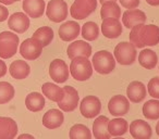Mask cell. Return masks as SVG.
<instances>
[{"label":"cell","mask_w":159,"mask_h":139,"mask_svg":"<svg viewBox=\"0 0 159 139\" xmlns=\"http://www.w3.org/2000/svg\"><path fill=\"white\" fill-rule=\"evenodd\" d=\"M130 42H132L136 48L141 49L146 46H157L159 44V27L154 24H139L132 27Z\"/></svg>","instance_id":"1"},{"label":"cell","mask_w":159,"mask_h":139,"mask_svg":"<svg viewBox=\"0 0 159 139\" xmlns=\"http://www.w3.org/2000/svg\"><path fill=\"white\" fill-rule=\"evenodd\" d=\"M69 70L72 77L79 82H85L93 75V65L89 58L85 57H76L72 59Z\"/></svg>","instance_id":"2"},{"label":"cell","mask_w":159,"mask_h":139,"mask_svg":"<svg viewBox=\"0 0 159 139\" xmlns=\"http://www.w3.org/2000/svg\"><path fill=\"white\" fill-rule=\"evenodd\" d=\"M92 65L97 73L102 75L110 74L116 67V60L113 55L107 50H100L93 55Z\"/></svg>","instance_id":"3"},{"label":"cell","mask_w":159,"mask_h":139,"mask_svg":"<svg viewBox=\"0 0 159 139\" xmlns=\"http://www.w3.org/2000/svg\"><path fill=\"white\" fill-rule=\"evenodd\" d=\"M113 55L116 61L121 65H131L136 60V47L132 42L121 41L116 46Z\"/></svg>","instance_id":"4"},{"label":"cell","mask_w":159,"mask_h":139,"mask_svg":"<svg viewBox=\"0 0 159 139\" xmlns=\"http://www.w3.org/2000/svg\"><path fill=\"white\" fill-rule=\"evenodd\" d=\"M20 44L19 36L12 32H2L0 33V58L10 59L18 51Z\"/></svg>","instance_id":"5"},{"label":"cell","mask_w":159,"mask_h":139,"mask_svg":"<svg viewBox=\"0 0 159 139\" xmlns=\"http://www.w3.org/2000/svg\"><path fill=\"white\" fill-rule=\"evenodd\" d=\"M97 8V0H74L71 6V15L75 20H84Z\"/></svg>","instance_id":"6"},{"label":"cell","mask_w":159,"mask_h":139,"mask_svg":"<svg viewBox=\"0 0 159 139\" xmlns=\"http://www.w3.org/2000/svg\"><path fill=\"white\" fill-rule=\"evenodd\" d=\"M46 15L53 23L63 22L68 18V5L64 0H50L47 3Z\"/></svg>","instance_id":"7"},{"label":"cell","mask_w":159,"mask_h":139,"mask_svg":"<svg viewBox=\"0 0 159 139\" xmlns=\"http://www.w3.org/2000/svg\"><path fill=\"white\" fill-rule=\"evenodd\" d=\"M102 110V102L96 96H86L82 99L80 104L81 114L86 119L96 117Z\"/></svg>","instance_id":"8"},{"label":"cell","mask_w":159,"mask_h":139,"mask_svg":"<svg viewBox=\"0 0 159 139\" xmlns=\"http://www.w3.org/2000/svg\"><path fill=\"white\" fill-rule=\"evenodd\" d=\"M43 52V46L35 38H27L21 44L20 53L25 60L34 61L38 59Z\"/></svg>","instance_id":"9"},{"label":"cell","mask_w":159,"mask_h":139,"mask_svg":"<svg viewBox=\"0 0 159 139\" xmlns=\"http://www.w3.org/2000/svg\"><path fill=\"white\" fill-rule=\"evenodd\" d=\"M69 73H70L69 66L63 60L55 59L53 61H51L49 65V75L51 80H55L57 84H62L66 82L69 78Z\"/></svg>","instance_id":"10"},{"label":"cell","mask_w":159,"mask_h":139,"mask_svg":"<svg viewBox=\"0 0 159 139\" xmlns=\"http://www.w3.org/2000/svg\"><path fill=\"white\" fill-rule=\"evenodd\" d=\"M63 90V98H62L61 101L58 102V106H59L60 110L63 111V112H72L76 109L77 104H79V93L74 87L71 86H66Z\"/></svg>","instance_id":"11"},{"label":"cell","mask_w":159,"mask_h":139,"mask_svg":"<svg viewBox=\"0 0 159 139\" xmlns=\"http://www.w3.org/2000/svg\"><path fill=\"white\" fill-rule=\"evenodd\" d=\"M108 110L111 115L121 117L128 114L130 111V101L125 96H113L108 102Z\"/></svg>","instance_id":"12"},{"label":"cell","mask_w":159,"mask_h":139,"mask_svg":"<svg viewBox=\"0 0 159 139\" xmlns=\"http://www.w3.org/2000/svg\"><path fill=\"white\" fill-rule=\"evenodd\" d=\"M131 136L134 139H150L152 136V126L143 119H135L129 126Z\"/></svg>","instance_id":"13"},{"label":"cell","mask_w":159,"mask_h":139,"mask_svg":"<svg viewBox=\"0 0 159 139\" xmlns=\"http://www.w3.org/2000/svg\"><path fill=\"white\" fill-rule=\"evenodd\" d=\"M30 18L23 12H16L8 20V26L10 29L18 34H23L30 27Z\"/></svg>","instance_id":"14"},{"label":"cell","mask_w":159,"mask_h":139,"mask_svg":"<svg viewBox=\"0 0 159 139\" xmlns=\"http://www.w3.org/2000/svg\"><path fill=\"white\" fill-rule=\"evenodd\" d=\"M146 14L139 9H128L122 16V23L126 28H132L139 24H145Z\"/></svg>","instance_id":"15"},{"label":"cell","mask_w":159,"mask_h":139,"mask_svg":"<svg viewBox=\"0 0 159 139\" xmlns=\"http://www.w3.org/2000/svg\"><path fill=\"white\" fill-rule=\"evenodd\" d=\"M59 37L63 41H72L81 33V26L75 21H66L59 27Z\"/></svg>","instance_id":"16"},{"label":"cell","mask_w":159,"mask_h":139,"mask_svg":"<svg viewBox=\"0 0 159 139\" xmlns=\"http://www.w3.org/2000/svg\"><path fill=\"white\" fill-rule=\"evenodd\" d=\"M102 33L105 37L115 39L122 34V24L118 19L110 18L102 20Z\"/></svg>","instance_id":"17"},{"label":"cell","mask_w":159,"mask_h":139,"mask_svg":"<svg viewBox=\"0 0 159 139\" xmlns=\"http://www.w3.org/2000/svg\"><path fill=\"white\" fill-rule=\"evenodd\" d=\"M66 52H68V57L71 60L76 57L89 58L91 57L92 53V46L84 40H76V41H73L72 44L69 45Z\"/></svg>","instance_id":"18"},{"label":"cell","mask_w":159,"mask_h":139,"mask_svg":"<svg viewBox=\"0 0 159 139\" xmlns=\"http://www.w3.org/2000/svg\"><path fill=\"white\" fill-rule=\"evenodd\" d=\"M46 9L44 0H23V10L29 18H42Z\"/></svg>","instance_id":"19"},{"label":"cell","mask_w":159,"mask_h":139,"mask_svg":"<svg viewBox=\"0 0 159 139\" xmlns=\"http://www.w3.org/2000/svg\"><path fill=\"white\" fill-rule=\"evenodd\" d=\"M146 87L139 80H133L129 84L126 88V96L130 101L134 103H139L142 102L146 97Z\"/></svg>","instance_id":"20"},{"label":"cell","mask_w":159,"mask_h":139,"mask_svg":"<svg viewBox=\"0 0 159 139\" xmlns=\"http://www.w3.org/2000/svg\"><path fill=\"white\" fill-rule=\"evenodd\" d=\"M64 122V115L61 110L50 109L43 116V125L48 129H56Z\"/></svg>","instance_id":"21"},{"label":"cell","mask_w":159,"mask_h":139,"mask_svg":"<svg viewBox=\"0 0 159 139\" xmlns=\"http://www.w3.org/2000/svg\"><path fill=\"white\" fill-rule=\"evenodd\" d=\"M16 134V122L11 117L0 116V139H14Z\"/></svg>","instance_id":"22"},{"label":"cell","mask_w":159,"mask_h":139,"mask_svg":"<svg viewBox=\"0 0 159 139\" xmlns=\"http://www.w3.org/2000/svg\"><path fill=\"white\" fill-rule=\"evenodd\" d=\"M108 117L99 115L93 123V135L96 139H111L108 132Z\"/></svg>","instance_id":"23"},{"label":"cell","mask_w":159,"mask_h":139,"mask_svg":"<svg viewBox=\"0 0 159 139\" xmlns=\"http://www.w3.org/2000/svg\"><path fill=\"white\" fill-rule=\"evenodd\" d=\"M9 72L11 76L16 80H24L31 73V67L26 61L16 60L11 63L9 67Z\"/></svg>","instance_id":"24"},{"label":"cell","mask_w":159,"mask_h":139,"mask_svg":"<svg viewBox=\"0 0 159 139\" xmlns=\"http://www.w3.org/2000/svg\"><path fill=\"white\" fill-rule=\"evenodd\" d=\"M43 95L46 96L49 100L53 102H60L63 98L64 90L53 83H45L42 86Z\"/></svg>","instance_id":"25"},{"label":"cell","mask_w":159,"mask_h":139,"mask_svg":"<svg viewBox=\"0 0 159 139\" xmlns=\"http://www.w3.org/2000/svg\"><path fill=\"white\" fill-rule=\"evenodd\" d=\"M139 62L141 66H143L146 70H152L156 67L157 63H158L157 53L152 49H143L139 52Z\"/></svg>","instance_id":"26"},{"label":"cell","mask_w":159,"mask_h":139,"mask_svg":"<svg viewBox=\"0 0 159 139\" xmlns=\"http://www.w3.org/2000/svg\"><path fill=\"white\" fill-rule=\"evenodd\" d=\"M25 106L32 112H39L45 108V97L39 93H31L25 98Z\"/></svg>","instance_id":"27"},{"label":"cell","mask_w":159,"mask_h":139,"mask_svg":"<svg viewBox=\"0 0 159 139\" xmlns=\"http://www.w3.org/2000/svg\"><path fill=\"white\" fill-rule=\"evenodd\" d=\"M129 130V124L122 117H117L108 122V132L111 136L120 137L123 136Z\"/></svg>","instance_id":"28"},{"label":"cell","mask_w":159,"mask_h":139,"mask_svg":"<svg viewBox=\"0 0 159 139\" xmlns=\"http://www.w3.org/2000/svg\"><path fill=\"white\" fill-rule=\"evenodd\" d=\"M120 15H121V9L116 1H108V2L102 3V9H100V18L102 20L110 18L119 20Z\"/></svg>","instance_id":"29"},{"label":"cell","mask_w":159,"mask_h":139,"mask_svg":"<svg viewBox=\"0 0 159 139\" xmlns=\"http://www.w3.org/2000/svg\"><path fill=\"white\" fill-rule=\"evenodd\" d=\"M33 38L37 39L38 41L42 44L43 48L47 47L51 44L53 39V31L51 27L49 26H43L39 27L38 29H36L33 34Z\"/></svg>","instance_id":"30"},{"label":"cell","mask_w":159,"mask_h":139,"mask_svg":"<svg viewBox=\"0 0 159 139\" xmlns=\"http://www.w3.org/2000/svg\"><path fill=\"white\" fill-rule=\"evenodd\" d=\"M143 114L147 119L157 121L159 119V100H148L143 106Z\"/></svg>","instance_id":"31"},{"label":"cell","mask_w":159,"mask_h":139,"mask_svg":"<svg viewBox=\"0 0 159 139\" xmlns=\"http://www.w3.org/2000/svg\"><path fill=\"white\" fill-rule=\"evenodd\" d=\"M70 139H92L91 129L84 124H75L70 129Z\"/></svg>","instance_id":"32"},{"label":"cell","mask_w":159,"mask_h":139,"mask_svg":"<svg viewBox=\"0 0 159 139\" xmlns=\"http://www.w3.org/2000/svg\"><path fill=\"white\" fill-rule=\"evenodd\" d=\"M99 36V27L95 22H86L82 26V37L89 41H94Z\"/></svg>","instance_id":"33"},{"label":"cell","mask_w":159,"mask_h":139,"mask_svg":"<svg viewBox=\"0 0 159 139\" xmlns=\"http://www.w3.org/2000/svg\"><path fill=\"white\" fill-rule=\"evenodd\" d=\"M14 87L8 82H0V104L8 103L14 97Z\"/></svg>","instance_id":"34"},{"label":"cell","mask_w":159,"mask_h":139,"mask_svg":"<svg viewBox=\"0 0 159 139\" xmlns=\"http://www.w3.org/2000/svg\"><path fill=\"white\" fill-rule=\"evenodd\" d=\"M148 93L155 99H159V77L155 76L148 82Z\"/></svg>","instance_id":"35"},{"label":"cell","mask_w":159,"mask_h":139,"mask_svg":"<svg viewBox=\"0 0 159 139\" xmlns=\"http://www.w3.org/2000/svg\"><path fill=\"white\" fill-rule=\"evenodd\" d=\"M122 7L125 9H136L139 6V0H119Z\"/></svg>","instance_id":"36"},{"label":"cell","mask_w":159,"mask_h":139,"mask_svg":"<svg viewBox=\"0 0 159 139\" xmlns=\"http://www.w3.org/2000/svg\"><path fill=\"white\" fill-rule=\"evenodd\" d=\"M9 18V11L5 6L0 5V22H3Z\"/></svg>","instance_id":"37"},{"label":"cell","mask_w":159,"mask_h":139,"mask_svg":"<svg viewBox=\"0 0 159 139\" xmlns=\"http://www.w3.org/2000/svg\"><path fill=\"white\" fill-rule=\"evenodd\" d=\"M6 74H7V65L2 60H0V77H3Z\"/></svg>","instance_id":"38"},{"label":"cell","mask_w":159,"mask_h":139,"mask_svg":"<svg viewBox=\"0 0 159 139\" xmlns=\"http://www.w3.org/2000/svg\"><path fill=\"white\" fill-rule=\"evenodd\" d=\"M18 1H21V0H0V3H2V5L6 6H10L14 2H18Z\"/></svg>","instance_id":"39"},{"label":"cell","mask_w":159,"mask_h":139,"mask_svg":"<svg viewBox=\"0 0 159 139\" xmlns=\"http://www.w3.org/2000/svg\"><path fill=\"white\" fill-rule=\"evenodd\" d=\"M16 139H35V138H34V136H32V135H30V134H22Z\"/></svg>","instance_id":"40"},{"label":"cell","mask_w":159,"mask_h":139,"mask_svg":"<svg viewBox=\"0 0 159 139\" xmlns=\"http://www.w3.org/2000/svg\"><path fill=\"white\" fill-rule=\"evenodd\" d=\"M145 1L152 7H158L159 6V0H145Z\"/></svg>","instance_id":"41"},{"label":"cell","mask_w":159,"mask_h":139,"mask_svg":"<svg viewBox=\"0 0 159 139\" xmlns=\"http://www.w3.org/2000/svg\"><path fill=\"white\" fill-rule=\"evenodd\" d=\"M108 1H117V0H99V2L102 3H105V2H108Z\"/></svg>","instance_id":"42"},{"label":"cell","mask_w":159,"mask_h":139,"mask_svg":"<svg viewBox=\"0 0 159 139\" xmlns=\"http://www.w3.org/2000/svg\"><path fill=\"white\" fill-rule=\"evenodd\" d=\"M156 132H157V135L159 136V122L157 123V125H156Z\"/></svg>","instance_id":"43"},{"label":"cell","mask_w":159,"mask_h":139,"mask_svg":"<svg viewBox=\"0 0 159 139\" xmlns=\"http://www.w3.org/2000/svg\"><path fill=\"white\" fill-rule=\"evenodd\" d=\"M112 139H124V138H122V137H116V138H112Z\"/></svg>","instance_id":"44"}]
</instances>
